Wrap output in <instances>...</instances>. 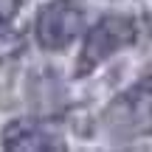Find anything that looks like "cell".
<instances>
[{
    "label": "cell",
    "mask_w": 152,
    "mask_h": 152,
    "mask_svg": "<svg viewBox=\"0 0 152 152\" xmlns=\"http://www.w3.org/2000/svg\"><path fill=\"white\" fill-rule=\"evenodd\" d=\"M132 39H135V23H132L130 17H124V14L102 17L85 37L79 62H76V73L79 76L90 73L96 65H102V62L107 59V56H113L118 48H127Z\"/></svg>",
    "instance_id": "2"
},
{
    "label": "cell",
    "mask_w": 152,
    "mask_h": 152,
    "mask_svg": "<svg viewBox=\"0 0 152 152\" xmlns=\"http://www.w3.org/2000/svg\"><path fill=\"white\" fill-rule=\"evenodd\" d=\"M85 28V11L76 0H51L37 14V42L45 51H62Z\"/></svg>",
    "instance_id": "3"
},
{
    "label": "cell",
    "mask_w": 152,
    "mask_h": 152,
    "mask_svg": "<svg viewBox=\"0 0 152 152\" xmlns=\"http://www.w3.org/2000/svg\"><path fill=\"white\" fill-rule=\"evenodd\" d=\"M3 147L6 149H62L65 144L45 124L20 118V121H11L3 130Z\"/></svg>",
    "instance_id": "4"
},
{
    "label": "cell",
    "mask_w": 152,
    "mask_h": 152,
    "mask_svg": "<svg viewBox=\"0 0 152 152\" xmlns=\"http://www.w3.org/2000/svg\"><path fill=\"white\" fill-rule=\"evenodd\" d=\"M20 6H23V0H0V28H6L17 17Z\"/></svg>",
    "instance_id": "5"
},
{
    "label": "cell",
    "mask_w": 152,
    "mask_h": 152,
    "mask_svg": "<svg viewBox=\"0 0 152 152\" xmlns=\"http://www.w3.org/2000/svg\"><path fill=\"white\" fill-rule=\"evenodd\" d=\"M107 127L118 138L152 135V73L110 104Z\"/></svg>",
    "instance_id": "1"
}]
</instances>
